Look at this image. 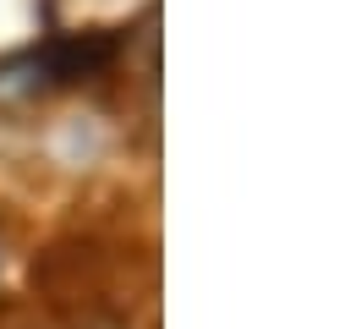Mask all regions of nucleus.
<instances>
[{
	"label": "nucleus",
	"mask_w": 356,
	"mask_h": 329,
	"mask_svg": "<svg viewBox=\"0 0 356 329\" xmlns=\"http://www.w3.org/2000/svg\"><path fill=\"white\" fill-rule=\"evenodd\" d=\"M44 55V72H49V88H72L93 72H104L115 61V39L110 33H72V39H49L39 45Z\"/></svg>",
	"instance_id": "nucleus-1"
},
{
	"label": "nucleus",
	"mask_w": 356,
	"mask_h": 329,
	"mask_svg": "<svg viewBox=\"0 0 356 329\" xmlns=\"http://www.w3.org/2000/svg\"><path fill=\"white\" fill-rule=\"evenodd\" d=\"M44 94H55V88H49V72H44L39 45H33V49H17V55L0 61V104H6V110L33 104V99H44Z\"/></svg>",
	"instance_id": "nucleus-2"
}]
</instances>
